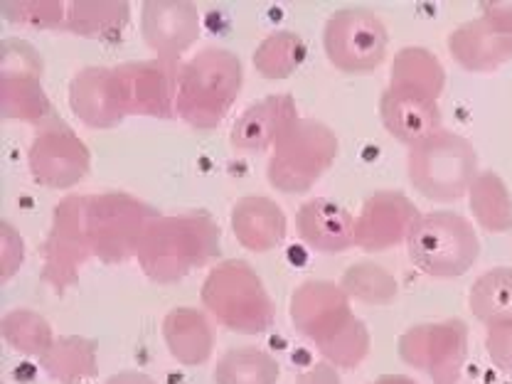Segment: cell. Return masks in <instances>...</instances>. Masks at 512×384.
Segmentation results:
<instances>
[{
    "mask_svg": "<svg viewBox=\"0 0 512 384\" xmlns=\"http://www.w3.org/2000/svg\"><path fill=\"white\" fill-rule=\"evenodd\" d=\"M222 229L207 212L158 215L138 247V266L158 286L183 281L220 256Z\"/></svg>",
    "mask_w": 512,
    "mask_h": 384,
    "instance_id": "1",
    "label": "cell"
},
{
    "mask_svg": "<svg viewBox=\"0 0 512 384\" xmlns=\"http://www.w3.org/2000/svg\"><path fill=\"white\" fill-rule=\"evenodd\" d=\"M242 87V60L224 47H205L180 64L175 116L195 131H212L227 119Z\"/></svg>",
    "mask_w": 512,
    "mask_h": 384,
    "instance_id": "2",
    "label": "cell"
},
{
    "mask_svg": "<svg viewBox=\"0 0 512 384\" xmlns=\"http://www.w3.org/2000/svg\"><path fill=\"white\" fill-rule=\"evenodd\" d=\"M202 306L217 323L239 335H261L274 325L276 308L261 276L242 259H227L207 274Z\"/></svg>",
    "mask_w": 512,
    "mask_h": 384,
    "instance_id": "3",
    "label": "cell"
},
{
    "mask_svg": "<svg viewBox=\"0 0 512 384\" xmlns=\"http://www.w3.org/2000/svg\"><path fill=\"white\" fill-rule=\"evenodd\" d=\"M407 178L421 197L448 205L468 195L478 178V153L468 138L441 128L409 148Z\"/></svg>",
    "mask_w": 512,
    "mask_h": 384,
    "instance_id": "4",
    "label": "cell"
},
{
    "mask_svg": "<svg viewBox=\"0 0 512 384\" xmlns=\"http://www.w3.org/2000/svg\"><path fill=\"white\" fill-rule=\"evenodd\" d=\"M409 259L431 279H458L476 266L480 239L458 212L436 210L416 217L407 237Z\"/></svg>",
    "mask_w": 512,
    "mask_h": 384,
    "instance_id": "5",
    "label": "cell"
},
{
    "mask_svg": "<svg viewBox=\"0 0 512 384\" xmlns=\"http://www.w3.org/2000/svg\"><path fill=\"white\" fill-rule=\"evenodd\" d=\"M340 153V141L328 124L298 119L271 148L266 178L286 195H303L323 178Z\"/></svg>",
    "mask_w": 512,
    "mask_h": 384,
    "instance_id": "6",
    "label": "cell"
},
{
    "mask_svg": "<svg viewBox=\"0 0 512 384\" xmlns=\"http://www.w3.org/2000/svg\"><path fill=\"white\" fill-rule=\"evenodd\" d=\"M156 217V207L128 192L89 195L87 227L94 256L104 264H124L133 259Z\"/></svg>",
    "mask_w": 512,
    "mask_h": 384,
    "instance_id": "7",
    "label": "cell"
},
{
    "mask_svg": "<svg viewBox=\"0 0 512 384\" xmlns=\"http://www.w3.org/2000/svg\"><path fill=\"white\" fill-rule=\"evenodd\" d=\"M89 195H69L52 212L50 232L42 244V284L57 296L79 281V274L92 259V242L87 227Z\"/></svg>",
    "mask_w": 512,
    "mask_h": 384,
    "instance_id": "8",
    "label": "cell"
},
{
    "mask_svg": "<svg viewBox=\"0 0 512 384\" xmlns=\"http://www.w3.org/2000/svg\"><path fill=\"white\" fill-rule=\"evenodd\" d=\"M45 62L30 42L5 37L0 42V116L5 121L42 126L55 116L42 87Z\"/></svg>",
    "mask_w": 512,
    "mask_h": 384,
    "instance_id": "9",
    "label": "cell"
},
{
    "mask_svg": "<svg viewBox=\"0 0 512 384\" xmlns=\"http://www.w3.org/2000/svg\"><path fill=\"white\" fill-rule=\"evenodd\" d=\"M323 50L338 72L370 74L387 57V25L370 8H360V5L340 8L325 23Z\"/></svg>",
    "mask_w": 512,
    "mask_h": 384,
    "instance_id": "10",
    "label": "cell"
},
{
    "mask_svg": "<svg viewBox=\"0 0 512 384\" xmlns=\"http://www.w3.org/2000/svg\"><path fill=\"white\" fill-rule=\"evenodd\" d=\"M397 350L404 365L424 372L431 384H463L468 325L461 318L419 323L399 335Z\"/></svg>",
    "mask_w": 512,
    "mask_h": 384,
    "instance_id": "11",
    "label": "cell"
},
{
    "mask_svg": "<svg viewBox=\"0 0 512 384\" xmlns=\"http://www.w3.org/2000/svg\"><path fill=\"white\" fill-rule=\"evenodd\" d=\"M30 175L37 185L50 190H69L82 183L92 168L87 143L60 116L37 126L28 151Z\"/></svg>",
    "mask_w": 512,
    "mask_h": 384,
    "instance_id": "12",
    "label": "cell"
},
{
    "mask_svg": "<svg viewBox=\"0 0 512 384\" xmlns=\"http://www.w3.org/2000/svg\"><path fill=\"white\" fill-rule=\"evenodd\" d=\"M350 303L348 293L335 281L308 279L291 293L288 313L293 328L320 348L355 318Z\"/></svg>",
    "mask_w": 512,
    "mask_h": 384,
    "instance_id": "13",
    "label": "cell"
},
{
    "mask_svg": "<svg viewBox=\"0 0 512 384\" xmlns=\"http://www.w3.org/2000/svg\"><path fill=\"white\" fill-rule=\"evenodd\" d=\"M180 64L168 60H138L116 67L121 92H124L128 116L173 119L178 101Z\"/></svg>",
    "mask_w": 512,
    "mask_h": 384,
    "instance_id": "14",
    "label": "cell"
},
{
    "mask_svg": "<svg viewBox=\"0 0 512 384\" xmlns=\"http://www.w3.org/2000/svg\"><path fill=\"white\" fill-rule=\"evenodd\" d=\"M416 217L419 212L404 192H375L362 202L360 215L355 217V247L367 254H380L407 244Z\"/></svg>",
    "mask_w": 512,
    "mask_h": 384,
    "instance_id": "15",
    "label": "cell"
},
{
    "mask_svg": "<svg viewBox=\"0 0 512 384\" xmlns=\"http://www.w3.org/2000/svg\"><path fill=\"white\" fill-rule=\"evenodd\" d=\"M141 35L158 60L180 62L200 37V13L188 0H148L141 10Z\"/></svg>",
    "mask_w": 512,
    "mask_h": 384,
    "instance_id": "16",
    "label": "cell"
},
{
    "mask_svg": "<svg viewBox=\"0 0 512 384\" xmlns=\"http://www.w3.org/2000/svg\"><path fill=\"white\" fill-rule=\"evenodd\" d=\"M69 109L84 126H119L126 119V101L121 92L116 67H84L69 82Z\"/></svg>",
    "mask_w": 512,
    "mask_h": 384,
    "instance_id": "17",
    "label": "cell"
},
{
    "mask_svg": "<svg viewBox=\"0 0 512 384\" xmlns=\"http://www.w3.org/2000/svg\"><path fill=\"white\" fill-rule=\"evenodd\" d=\"M301 119L296 101L291 94H271L254 101L244 109V114L234 121L232 141L234 151L239 153H261L269 151L279 143V138Z\"/></svg>",
    "mask_w": 512,
    "mask_h": 384,
    "instance_id": "18",
    "label": "cell"
},
{
    "mask_svg": "<svg viewBox=\"0 0 512 384\" xmlns=\"http://www.w3.org/2000/svg\"><path fill=\"white\" fill-rule=\"evenodd\" d=\"M448 52L458 67L473 74L498 72L512 60V35L495 28L488 18L468 20L448 35Z\"/></svg>",
    "mask_w": 512,
    "mask_h": 384,
    "instance_id": "19",
    "label": "cell"
},
{
    "mask_svg": "<svg viewBox=\"0 0 512 384\" xmlns=\"http://www.w3.org/2000/svg\"><path fill=\"white\" fill-rule=\"evenodd\" d=\"M296 232L311 252L343 254L355 247V217L328 197H313L296 215Z\"/></svg>",
    "mask_w": 512,
    "mask_h": 384,
    "instance_id": "20",
    "label": "cell"
},
{
    "mask_svg": "<svg viewBox=\"0 0 512 384\" xmlns=\"http://www.w3.org/2000/svg\"><path fill=\"white\" fill-rule=\"evenodd\" d=\"M380 116L389 136L409 148L434 136L444 124L439 101L394 87H387L382 92Z\"/></svg>",
    "mask_w": 512,
    "mask_h": 384,
    "instance_id": "21",
    "label": "cell"
},
{
    "mask_svg": "<svg viewBox=\"0 0 512 384\" xmlns=\"http://www.w3.org/2000/svg\"><path fill=\"white\" fill-rule=\"evenodd\" d=\"M234 239L247 252L266 254L284 244L288 220L279 205L264 195H244L234 202L229 215Z\"/></svg>",
    "mask_w": 512,
    "mask_h": 384,
    "instance_id": "22",
    "label": "cell"
},
{
    "mask_svg": "<svg viewBox=\"0 0 512 384\" xmlns=\"http://www.w3.org/2000/svg\"><path fill=\"white\" fill-rule=\"evenodd\" d=\"M163 340L170 357L185 367L205 365L215 352V330L200 308H173L163 318Z\"/></svg>",
    "mask_w": 512,
    "mask_h": 384,
    "instance_id": "23",
    "label": "cell"
},
{
    "mask_svg": "<svg viewBox=\"0 0 512 384\" xmlns=\"http://www.w3.org/2000/svg\"><path fill=\"white\" fill-rule=\"evenodd\" d=\"M131 23V5L124 0H72L67 3V28L87 40L114 42Z\"/></svg>",
    "mask_w": 512,
    "mask_h": 384,
    "instance_id": "24",
    "label": "cell"
},
{
    "mask_svg": "<svg viewBox=\"0 0 512 384\" xmlns=\"http://www.w3.org/2000/svg\"><path fill=\"white\" fill-rule=\"evenodd\" d=\"M389 87L439 101L446 87L444 64L426 47H404L389 69Z\"/></svg>",
    "mask_w": 512,
    "mask_h": 384,
    "instance_id": "25",
    "label": "cell"
},
{
    "mask_svg": "<svg viewBox=\"0 0 512 384\" xmlns=\"http://www.w3.org/2000/svg\"><path fill=\"white\" fill-rule=\"evenodd\" d=\"M40 367L50 380L60 384H84L99 372L96 343L84 335H60L40 357Z\"/></svg>",
    "mask_w": 512,
    "mask_h": 384,
    "instance_id": "26",
    "label": "cell"
},
{
    "mask_svg": "<svg viewBox=\"0 0 512 384\" xmlns=\"http://www.w3.org/2000/svg\"><path fill=\"white\" fill-rule=\"evenodd\" d=\"M468 205H471L473 220L490 234H505L512 229V195L493 170H483L473 180L468 190Z\"/></svg>",
    "mask_w": 512,
    "mask_h": 384,
    "instance_id": "27",
    "label": "cell"
},
{
    "mask_svg": "<svg viewBox=\"0 0 512 384\" xmlns=\"http://www.w3.org/2000/svg\"><path fill=\"white\" fill-rule=\"evenodd\" d=\"M468 308L485 328L512 323V269L500 266L480 274L468 291Z\"/></svg>",
    "mask_w": 512,
    "mask_h": 384,
    "instance_id": "28",
    "label": "cell"
},
{
    "mask_svg": "<svg viewBox=\"0 0 512 384\" xmlns=\"http://www.w3.org/2000/svg\"><path fill=\"white\" fill-rule=\"evenodd\" d=\"M281 377L279 360L259 348L227 350L217 360L215 384H276Z\"/></svg>",
    "mask_w": 512,
    "mask_h": 384,
    "instance_id": "29",
    "label": "cell"
},
{
    "mask_svg": "<svg viewBox=\"0 0 512 384\" xmlns=\"http://www.w3.org/2000/svg\"><path fill=\"white\" fill-rule=\"evenodd\" d=\"M308 47L298 32L279 30L266 35L254 50V69L264 79L279 82L288 79L303 62H306Z\"/></svg>",
    "mask_w": 512,
    "mask_h": 384,
    "instance_id": "30",
    "label": "cell"
},
{
    "mask_svg": "<svg viewBox=\"0 0 512 384\" xmlns=\"http://www.w3.org/2000/svg\"><path fill=\"white\" fill-rule=\"evenodd\" d=\"M0 335L15 352L40 360L55 343L50 320L30 308H15L0 318Z\"/></svg>",
    "mask_w": 512,
    "mask_h": 384,
    "instance_id": "31",
    "label": "cell"
},
{
    "mask_svg": "<svg viewBox=\"0 0 512 384\" xmlns=\"http://www.w3.org/2000/svg\"><path fill=\"white\" fill-rule=\"evenodd\" d=\"M340 286L350 301H360L365 306H389L399 296V281L375 261H357L348 266Z\"/></svg>",
    "mask_w": 512,
    "mask_h": 384,
    "instance_id": "32",
    "label": "cell"
},
{
    "mask_svg": "<svg viewBox=\"0 0 512 384\" xmlns=\"http://www.w3.org/2000/svg\"><path fill=\"white\" fill-rule=\"evenodd\" d=\"M370 330H367L365 320L352 318L343 330H340L335 338H330L328 343L320 345L318 352L323 355L325 362H330L338 370H355L362 365L367 355H370Z\"/></svg>",
    "mask_w": 512,
    "mask_h": 384,
    "instance_id": "33",
    "label": "cell"
},
{
    "mask_svg": "<svg viewBox=\"0 0 512 384\" xmlns=\"http://www.w3.org/2000/svg\"><path fill=\"white\" fill-rule=\"evenodd\" d=\"M0 13L8 23L32 30H57L67 25V3L62 0H3Z\"/></svg>",
    "mask_w": 512,
    "mask_h": 384,
    "instance_id": "34",
    "label": "cell"
},
{
    "mask_svg": "<svg viewBox=\"0 0 512 384\" xmlns=\"http://www.w3.org/2000/svg\"><path fill=\"white\" fill-rule=\"evenodd\" d=\"M25 264V239L10 222L0 224V284H8Z\"/></svg>",
    "mask_w": 512,
    "mask_h": 384,
    "instance_id": "35",
    "label": "cell"
},
{
    "mask_svg": "<svg viewBox=\"0 0 512 384\" xmlns=\"http://www.w3.org/2000/svg\"><path fill=\"white\" fill-rule=\"evenodd\" d=\"M485 350L498 370L512 372V323L488 328L485 335Z\"/></svg>",
    "mask_w": 512,
    "mask_h": 384,
    "instance_id": "36",
    "label": "cell"
},
{
    "mask_svg": "<svg viewBox=\"0 0 512 384\" xmlns=\"http://www.w3.org/2000/svg\"><path fill=\"white\" fill-rule=\"evenodd\" d=\"M483 18H488L495 28L512 35V0H485L480 3Z\"/></svg>",
    "mask_w": 512,
    "mask_h": 384,
    "instance_id": "37",
    "label": "cell"
},
{
    "mask_svg": "<svg viewBox=\"0 0 512 384\" xmlns=\"http://www.w3.org/2000/svg\"><path fill=\"white\" fill-rule=\"evenodd\" d=\"M296 384H340L338 367H333L330 362H318V365L308 367L306 372L296 377Z\"/></svg>",
    "mask_w": 512,
    "mask_h": 384,
    "instance_id": "38",
    "label": "cell"
},
{
    "mask_svg": "<svg viewBox=\"0 0 512 384\" xmlns=\"http://www.w3.org/2000/svg\"><path fill=\"white\" fill-rule=\"evenodd\" d=\"M104 384H158L153 377H148L146 372H136V370H124L111 375Z\"/></svg>",
    "mask_w": 512,
    "mask_h": 384,
    "instance_id": "39",
    "label": "cell"
},
{
    "mask_svg": "<svg viewBox=\"0 0 512 384\" xmlns=\"http://www.w3.org/2000/svg\"><path fill=\"white\" fill-rule=\"evenodd\" d=\"M370 384H419V382L412 380V377H407V375H382V377H377V380H372Z\"/></svg>",
    "mask_w": 512,
    "mask_h": 384,
    "instance_id": "40",
    "label": "cell"
}]
</instances>
